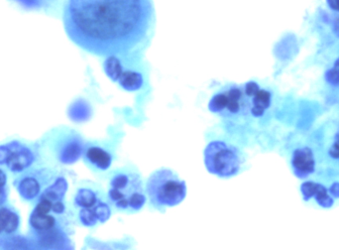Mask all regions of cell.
I'll list each match as a JSON object with an SVG mask.
<instances>
[{"mask_svg":"<svg viewBox=\"0 0 339 250\" xmlns=\"http://www.w3.org/2000/svg\"><path fill=\"white\" fill-rule=\"evenodd\" d=\"M52 206H53V204L50 203L49 201L41 199V202L37 205V207H36V209L34 211V214H48V213L50 211H52Z\"/></svg>","mask_w":339,"mask_h":250,"instance_id":"cell-18","label":"cell"},{"mask_svg":"<svg viewBox=\"0 0 339 250\" xmlns=\"http://www.w3.org/2000/svg\"><path fill=\"white\" fill-rule=\"evenodd\" d=\"M9 214H10V211L6 209L0 210V232L5 230V225H6V221H7V217Z\"/></svg>","mask_w":339,"mask_h":250,"instance_id":"cell-21","label":"cell"},{"mask_svg":"<svg viewBox=\"0 0 339 250\" xmlns=\"http://www.w3.org/2000/svg\"><path fill=\"white\" fill-rule=\"evenodd\" d=\"M327 3L330 8L339 11V0H327Z\"/></svg>","mask_w":339,"mask_h":250,"instance_id":"cell-23","label":"cell"},{"mask_svg":"<svg viewBox=\"0 0 339 250\" xmlns=\"http://www.w3.org/2000/svg\"><path fill=\"white\" fill-rule=\"evenodd\" d=\"M240 150L221 140H214L204 149V164L209 173L220 178L235 176L243 164Z\"/></svg>","mask_w":339,"mask_h":250,"instance_id":"cell-5","label":"cell"},{"mask_svg":"<svg viewBox=\"0 0 339 250\" xmlns=\"http://www.w3.org/2000/svg\"><path fill=\"white\" fill-rule=\"evenodd\" d=\"M19 224V218L17 216V214H15L14 213L10 212L8 217H7V221H6V225H5V230L8 233H11L13 231H15L18 227Z\"/></svg>","mask_w":339,"mask_h":250,"instance_id":"cell-16","label":"cell"},{"mask_svg":"<svg viewBox=\"0 0 339 250\" xmlns=\"http://www.w3.org/2000/svg\"><path fill=\"white\" fill-rule=\"evenodd\" d=\"M325 79L333 86H339V69L333 67L325 73Z\"/></svg>","mask_w":339,"mask_h":250,"instance_id":"cell-17","label":"cell"},{"mask_svg":"<svg viewBox=\"0 0 339 250\" xmlns=\"http://www.w3.org/2000/svg\"><path fill=\"white\" fill-rule=\"evenodd\" d=\"M293 168L300 177H306L315 170V159L313 152L308 147L299 148L294 151L292 159Z\"/></svg>","mask_w":339,"mask_h":250,"instance_id":"cell-7","label":"cell"},{"mask_svg":"<svg viewBox=\"0 0 339 250\" xmlns=\"http://www.w3.org/2000/svg\"><path fill=\"white\" fill-rule=\"evenodd\" d=\"M152 0H67L63 22L69 38L96 56L126 54L146 37Z\"/></svg>","mask_w":339,"mask_h":250,"instance_id":"cell-1","label":"cell"},{"mask_svg":"<svg viewBox=\"0 0 339 250\" xmlns=\"http://www.w3.org/2000/svg\"><path fill=\"white\" fill-rule=\"evenodd\" d=\"M30 222L36 229L47 230L55 225V218L49 214H38L33 213Z\"/></svg>","mask_w":339,"mask_h":250,"instance_id":"cell-14","label":"cell"},{"mask_svg":"<svg viewBox=\"0 0 339 250\" xmlns=\"http://www.w3.org/2000/svg\"><path fill=\"white\" fill-rule=\"evenodd\" d=\"M6 183V176L2 170H0V187H4Z\"/></svg>","mask_w":339,"mask_h":250,"instance_id":"cell-24","label":"cell"},{"mask_svg":"<svg viewBox=\"0 0 339 250\" xmlns=\"http://www.w3.org/2000/svg\"><path fill=\"white\" fill-rule=\"evenodd\" d=\"M52 211L56 214H63L65 211V206H64L63 202L59 201V202L54 203L52 206Z\"/></svg>","mask_w":339,"mask_h":250,"instance_id":"cell-22","label":"cell"},{"mask_svg":"<svg viewBox=\"0 0 339 250\" xmlns=\"http://www.w3.org/2000/svg\"><path fill=\"white\" fill-rule=\"evenodd\" d=\"M39 191L40 185L37 180L33 178H26L19 185V192L21 196L28 200L35 198L38 195Z\"/></svg>","mask_w":339,"mask_h":250,"instance_id":"cell-13","label":"cell"},{"mask_svg":"<svg viewBox=\"0 0 339 250\" xmlns=\"http://www.w3.org/2000/svg\"><path fill=\"white\" fill-rule=\"evenodd\" d=\"M11 149V156L7 162V165L12 171H21L32 163L33 155L26 149L20 147L17 143H12L9 145Z\"/></svg>","mask_w":339,"mask_h":250,"instance_id":"cell-8","label":"cell"},{"mask_svg":"<svg viewBox=\"0 0 339 250\" xmlns=\"http://www.w3.org/2000/svg\"><path fill=\"white\" fill-rule=\"evenodd\" d=\"M104 71L109 78L119 82L126 91L134 92L143 86L142 74L136 71L125 69L115 56L107 57L104 62Z\"/></svg>","mask_w":339,"mask_h":250,"instance_id":"cell-6","label":"cell"},{"mask_svg":"<svg viewBox=\"0 0 339 250\" xmlns=\"http://www.w3.org/2000/svg\"><path fill=\"white\" fill-rule=\"evenodd\" d=\"M10 156H11V149L9 145L0 147V164L7 163Z\"/></svg>","mask_w":339,"mask_h":250,"instance_id":"cell-20","label":"cell"},{"mask_svg":"<svg viewBox=\"0 0 339 250\" xmlns=\"http://www.w3.org/2000/svg\"><path fill=\"white\" fill-rule=\"evenodd\" d=\"M75 203L81 209H92L100 203L96 195L89 189H80L75 197Z\"/></svg>","mask_w":339,"mask_h":250,"instance_id":"cell-12","label":"cell"},{"mask_svg":"<svg viewBox=\"0 0 339 250\" xmlns=\"http://www.w3.org/2000/svg\"><path fill=\"white\" fill-rule=\"evenodd\" d=\"M5 191L3 189V187H0V205H1L4 201H5Z\"/></svg>","mask_w":339,"mask_h":250,"instance_id":"cell-25","label":"cell"},{"mask_svg":"<svg viewBox=\"0 0 339 250\" xmlns=\"http://www.w3.org/2000/svg\"><path fill=\"white\" fill-rule=\"evenodd\" d=\"M301 191L305 197L311 198L315 197L317 203L323 207H330L333 204L332 197L327 194V190L320 184H315L313 182H306L302 185Z\"/></svg>","mask_w":339,"mask_h":250,"instance_id":"cell-9","label":"cell"},{"mask_svg":"<svg viewBox=\"0 0 339 250\" xmlns=\"http://www.w3.org/2000/svg\"><path fill=\"white\" fill-rule=\"evenodd\" d=\"M82 152V146L79 142H72L70 143L63 152V161L65 163H73L75 162Z\"/></svg>","mask_w":339,"mask_h":250,"instance_id":"cell-15","label":"cell"},{"mask_svg":"<svg viewBox=\"0 0 339 250\" xmlns=\"http://www.w3.org/2000/svg\"><path fill=\"white\" fill-rule=\"evenodd\" d=\"M271 106V94L260 89L258 83L249 81L244 85L225 87L209 101L208 109L221 117L237 118L252 115L261 117Z\"/></svg>","mask_w":339,"mask_h":250,"instance_id":"cell-2","label":"cell"},{"mask_svg":"<svg viewBox=\"0 0 339 250\" xmlns=\"http://www.w3.org/2000/svg\"><path fill=\"white\" fill-rule=\"evenodd\" d=\"M85 156L92 165H94L97 169L102 171L107 170L112 163L111 155L100 147L94 146L88 148L86 150Z\"/></svg>","mask_w":339,"mask_h":250,"instance_id":"cell-10","label":"cell"},{"mask_svg":"<svg viewBox=\"0 0 339 250\" xmlns=\"http://www.w3.org/2000/svg\"><path fill=\"white\" fill-rule=\"evenodd\" d=\"M329 156L332 159L339 161V134H337L332 146L329 149Z\"/></svg>","mask_w":339,"mask_h":250,"instance_id":"cell-19","label":"cell"},{"mask_svg":"<svg viewBox=\"0 0 339 250\" xmlns=\"http://www.w3.org/2000/svg\"><path fill=\"white\" fill-rule=\"evenodd\" d=\"M110 202L121 211L137 212L146 203V195L140 176L136 173H118L110 181Z\"/></svg>","mask_w":339,"mask_h":250,"instance_id":"cell-4","label":"cell"},{"mask_svg":"<svg viewBox=\"0 0 339 250\" xmlns=\"http://www.w3.org/2000/svg\"><path fill=\"white\" fill-rule=\"evenodd\" d=\"M146 193L155 207H175L185 200L187 186L173 171L160 169L149 177Z\"/></svg>","mask_w":339,"mask_h":250,"instance_id":"cell-3","label":"cell"},{"mask_svg":"<svg viewBox=\"0 0 339 250\" xmlns=\"http://www.w3.org/2000/svg\"><path fill=\"white\" fill-rule=\"evenodd\" d=\"M68 189V184L64 178H59L50 188H48L42 195V200L49 201L54 204L61 201Z\"/></svg>","mask_w":339,"mask_h":250,"instance_id":"cell-11","label":"cell"}]
</instances>
